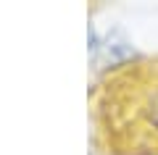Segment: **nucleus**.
Wrapping results in <instances>:
<instances>
[{"label":"nucleus","instance_id":"nucleus-1","mask_svg":"<svg viewBox=\"0 0 158 155\" xmlns=\"http://www.w3.org/2000/svg\"><path fill=\"white\" fill-rule=\"evenodd\" d=\"M106 155H158V55L116 63L92 95Z\"/></svg>","mask_w":158,"mask_h":155}]
</instances>
